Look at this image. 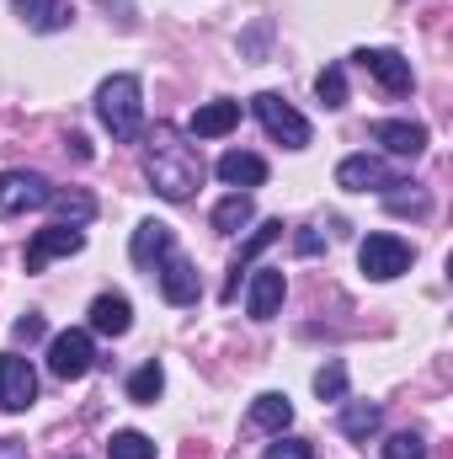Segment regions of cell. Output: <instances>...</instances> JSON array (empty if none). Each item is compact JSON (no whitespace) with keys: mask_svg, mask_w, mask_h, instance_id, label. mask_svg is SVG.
<instances>
[{"mask_svg":"<svg viewBox=\"0 0 453 459\" xmlns=\"http://www.w3.org/2000/svg\"><path fill=\"white\" fill-rule=\"evenodd\" d=\"M251 108H256L261 128H267L278 144H288V150H304V144H310V117L294 113L278 91H256V97H251Z\"/></svg>","mask_w":453,"mask_h":459,"instance_id":"4","label":"cell"},{"mask_svg":"<svg viewBox=\"0 0 453 459\" xmlns=\"http://www.w3.org/2000/svg\"><path fill=\"white\" fill-rule=\"evenodd\" d=\"M70 150H75V160H91V144H86V134H70Z\"/></svg>","mask_w":453,"mask_h":459,"instance_id":"34","label":"cell"},{"mask_svg":"<svg viewBox=\"0 0 453 459\" xmlns=\"http://www.w3.org/2000/svg\"><path fill=\"white\" fill-rule=\"evenodd\" d=\"M315 97H321L326 108H346V75H341V65L321 70V81H315Z\"/></svg>","mask_w":453,"mask_h":459,"instance_id":"27","label":"cell"},{"mask_svg":"<svg viewBox=\"0 0 453 459\" xmlns=\"http://www.w3.org/2000/svg\"><path fill=\"white\" fill-rule=\"evenodd\" d=\"M240 123V102H203L198 113H192V134L198 139H219Z\"/></svg>","mask_w":453,"mask_h":459,"instance_id":"22","label":"cell"},{"mask_svg":"<svg viewBox=\"0 0 453 459\" xmlns=\"http://www.w3.org/2000/svg\"><path fill=\"white\" fill-rule=\"evenodd\" d=\"M379 422H384V411L373 406V401H341V417L337 428L352 438V444H368L373 433H379Z\"/></svg>","mask_w":453,"mask_h":459,"instance_id":"18","label":"cell"},{"mask_svg":"<svg viewBox=\"0 0 453 459\" xmlns=\"http://www.w3.org/2000/svg\"><path fill=\"white\" fill-rule=\"evenodd\" d=\"M357 65L389 91V97H406L411 86H416V75H411V59L406 54H395V48H357Z\"/></svg>","mask_w":453,"mask_h":459,"instance_id":"8","label":"cell"},{"mask_svg":"<svg viewBox=\"0 0 453 459\" xmlns=\"http://www.w3.org/2000/svg\"><path fill=\"white\" fill-rule=\"evenodd\" d=\"M283 294H288L283 267H256L251 273V289H245V316L251 321H272L283 310Z\"/></svg>","mask_w":453,"mask_h":459,"instance_id":"12","label":"cell"},{"mask_svg":"<svg viewBox=\"0 0 453 459\" xmlns=\"http://www.w3.org/2000/svg\"><path fill=\"white\" fill-rule=\"evenodd\" d=\"M219 182H229V187H261L267 182V160L251 155V150H229V155H219Z\"/></svg>","mask_w":453,"mask_h":459,"instance_id":"17","label":"cell"},{"mask_svg":"<svg viewBox=\"0 0 453 459\" xmlns=\"http://www.w3.org/2000/svg\"><path fill=\"white\" fill-rule=\"evenodd\" d=\"M337 187L346 193H395L400 187V177H395V166L389 160H379V155H346L337 166Z\"/></svg>","mask_w":453,"mask_h":459,"instance_id":"6","label":"cell"},{"mask_svg":"<svg viewBox=\"0 0 453 459\" xmlns=\"http://www.w3.org/2000/svg\"><path fill=\"white\" fill-rule=\"evenodd\" d=\"M48 209H54V214H59V225H91V220H97V198H91V193H81V187H64V193H59V187H54V198H48Z\"/></svg>","mask_w":453,"mask_h":459,"instance_id":"21","label":"cell"},{"mask_svg":"<svg viewBox=\"0 0 453 459\" xmlns=\"http://www.w3.org/2000/svg\"><path fill=\"white\" fill-rule=\"evenodd\" d=\"M97 117L117 144H133L144 134V86L139 75H113L97 86Z\"/></svg>","mask_w":453,"mask_h":459,"instance_id":"2","label":"cell"},{"mask_svg":"<svg viewBox=\"0 0 453 459\" xmlns=\"http://www.w3.org/2000/svg\"><path fill=\"white\" fill-rule=\"evenodd\" d=\"M278 235H283V220H267V225H256V230H251V240L240 246V256H235V267H229V283H225V305H229V299H235V294H240V278L251 273V262H256V256H261V251H267V246H272Z\"/></svg>","mask_w":453,"mask_h":459,"instance_id":"14","label":"cell"},{"mask_svg":"<svg viewBox=\"0 0 453 459\" xmlns=\"http://www.w3.org/2000/svg\"><path fill=\"white\" fill-rule=\"evenodd\" d=\"M384 459H427V438L422 433H395L384 444Z\"/></svg>","mask_w":453,"mask_h":459,"instance_id":"28","label":"cell"},{"mask_svg":"<svg viewBox=\"0 0 453 459\" xmlns=\"http://www.w3.org/2000/svg\"><path fill=\"white\" fill-rule=\"evenodd\" d=\"M155 278H160V294H166L171 305H198V294H203V283H198V267H192V262H187L176 246L160 256Z\"/></svg>","mask_w":453,"mask_h":459,"instance_id":"10","label":"cell"},{"mask_svg":"<svg viewBox=\"0 0 453 459\" xmlns=\"http://www.w3.org/2000/svg\"><path fill=\"white\" fill-rule=\"evenodd\" d=\"M160 390H166L160 363H144V368L128 379V401H133V406H155V401H160Z\"/></svg>","mask_w":453,"mask_h":459,"instance_id":"24","label":"cell"},{"mask_svg":"<svg viewBox=\"0 0 453 459\" xmlns=\"http://www.w3.org/2000/svg\"><path fill=\"white\" fill-rule=\"evenodd\" d=\"M171 251V225H160V220H144V225L133 230V240H128V256H133V267H160V256Z\"/></svg>","mask_w":453,"mask_h":459,"instance_id":"15","label":"cell"},{"mask_svg":"<svg viewBox=\"0 0 453 459\" xmlns=\"http://www.w3.org/2000/svg\"><path fill=\"white\" fill-rule=\"evenodd\" d=\"M86 246V235L75 225H48V230H38L32 240H27V273H43L54 256H75Z\"/></svg>","mask_w":453,"mask_h":459,"instance_id":"11","label":"cell"},{"mask_svg":"<svg viewBox=\"0 0 453 459\" xmlns=\"http://www.w3.org/2000/svg\"><path fill=\"white\" fill-rule=\"evenodd\" d=\"M107 459H155V438L123 428V433H113V444H107Z\"/></svg>","mask_w":453,"mask_h":459,"instance_id":"25","label":"cell"},{"mask_svg":"<svg viewBox=\"0 0 453 459\" xmlns=\"http://www.w3.org/2000/svg\"><path fill=\"white\" fill-rule=\"evenodd\" d=\"M38 401V374L27 358L0 352V411H27Z\"/></svg>","mask_w":453,"mask_h":459,"instance_id":"9","label":"cell"},{"mask_svg":"<svg viewBox=\"0 0 453 459\" xmlns=\"http://www.w3.org/2000/svg\"><path fill=\"white\" fill-rule=\"evenodd\" d=\"M315 395H321V401H346V368H341L337 358L315 374Z\"/></svg>","mask_w":453,"mask_h":459,"instance_id":"26","label":"cell"},{"mask_svg":"<svg viewBox=\"0 0 453 459\" xmlns=\"http://www.w3.org/2000/svg\"><path fill=\"white\" fill-rule=\"evenodd\" d=\"M91 363H97V347H91V332H59L54 342H48V374L54 379H86L91 374Z\"/></svg>","mask_w":453,"mask_h":459,"instance_id":"7","label":"cell"},{"mask_svg":"<svg viewBox=\"0 0 453 459\" xmlns=\"http://www.w3.org/2000/svg\"><path fill=\"white\" fill-rule=\"evenodd\" d=\"M21 5H27V0H16V11H21Z\"/></svg>","mask_w":453,"mask_h":459,"instance_id":"35","label":"cell"},{"mask_svg":"<svg viewBox=\"0 0 453 459\" xmlns=\"http://www.w3.org/2000/svg\"><path fill=\"white\" fill-rule=\"evenodd\" d=\"M11 332H16V342H38V337H43V316H21Z\"/></svg>","mask_w":453,"mask_h":459,"instance_id":"32","label":"cell"},{"mask_svg":"<svg viewBox=\"0 0 453 459\" xmlns=\"http://www.w3.org/2000/svg\"><path fill=\"white\" fill-rule=\"evenodd\" d=\"M267 459H315V444H310V438H283V433H278V444L267 449Z\"/></svg>","mask_w":453,"mask_h":459,"instance_id":"29","label":"cell"},{"mask_svg":"<svg viewBox=\"0 0 453 459\" xmlns=\"http://www.w3.org/2000/svg\"><path fill=\"white\" fill-rule=\"evenodd\" d=\"M0 459H27V444L21 438H0Z\"/></svg>","mask_w":453,"mask_h":459,"instance_id":"33","label":"cell"},{"mask_svg":"<svg viewBox=\"0 0 453 459\" xmlns=\"http://www.w3.org/2000/svg\"><path fill=\"white\" fill-rule=\"evenodd\" d=\"M251 220H256V209H251V193H229L225 204L214 209V230H219V235H240Z\"/></svg>","mask_w":453,"mask_h":459,"instance_id":"23","label":"cell"},{"mask_svg":"<svg viewBox=\"0 0 453 459\" xmlns=\"http://www.w3.org/2000/svg\"><path fill=\"white\" fill-rule=\"evenodd\" d=\"M144 177H150V187H155L166 204H187V198L203 187V155L187 144L182 128L155 123L150 139H144Z\"/></svg>","mask_w":453,"mask_h":459,"instance_id":"1","label":"cell"},{"mask_svg":"<svg viewBox=\"0 0 453 459\" xmlns=\"http://www.w3.org/2000/svg\"><path fill=\"white\" fill-rule=\"evenodd\" d=\"M86 316H91V332H102V337H123L133 326V305L123 294H97Z\"/></svg>","mask_w":453,"mask_h":459,"instance_id":"16","label":"cell"},{"mask_svg":"<svg viewBox=\"0 0 453 459\" xmlns=\"http://www.w3.org/2000/svg\"><path fill=\"white\" fill-rule=\"evenodd\" d=\"M54 182L43 171H0V220L27 214V209H48Z\"/></svg>","mask_w":453,"mask_h":459,"instance_id":"5","label":"cell"},{"mask_svg":"<svg viewBox=\"0 0 453 459\" xmlns=\"http://www.w3.org/2000/svg\"><path fill=\"white\" fill-rule=\"evenodd\" d=\"M251 422L267 428V433H288V428H294V401L278 395V390H267V395L251 401Z\"/></svg>","mask_w":453,"mask_h":459,"instance_id":"20","label":"cell"},{"mask_svg":"<svg viewBox=\"0 0 453 459\" xmlns=\"http://www.w3.org/2000/svg\"><path fill=\"white\" fill-rule=\"evenodd\" d=\"M411 246L400 240V235H389V230H379V235H368L363 246H357V267L373 278V283H389V278H400L406 267H411Z\"/></svg>","mask_w":453,"mask_h":459,"instance_id":"3","label":"cell"},{"mask_svg":"<svg viewBox=\"0 0 453 459\" xmlns=\"http://www.w3.org/2000/svg\"><path fill=\"white\" fill-rule=\"evenodd\" d=\"M373 139H379L389 155H400V160H416V155L427 150V128H422V123H400V117L373 123Z\"/></svg>","mask_w":453,"mask_h":459,"instance_id":"13","label":"cell"},{"mask_svg":"<svg viewBox=\"0 0 453 459\" xmlns=\"http://www.w3.org/2000/svg\"><path fill=\"white\" fill-rule=\"evenodd\" d=\"M384 204H389L395 214H427V198H422V193H411V198H406V193H384Z\"/></svg>","mask_w":453,"mask_h":459,"instance_id":"30","label":"cell"},{"mask_svg":"<svg viewBox=\"0 0 453 459\" xmlns=\"http://www.w3.org/2000/svg\"><path fill=\"white\" fill-rule=\"evenodd\" d=\"M294 246H299V256H321V251H326V235H321L315 225H304L299 235H294Z\"/></svg>","mask_w":453,"mask_h":459,"instance_id":"31","label":"cell"},{"mask_svg":"<svg viewBox=\"0 0 453 459\" xmlns=\"http://www.w3.org/2000/svg\"><path fill=\"white\" fill-rule=\"evenodd\" d=\"M21 22H27L32 32H64V27L75 22V5H70V0H27V5H21Z\"/></svg>","mask_w":453,"mask_h":459,"instance_id":"19","label":"cell"}]
</instances>
